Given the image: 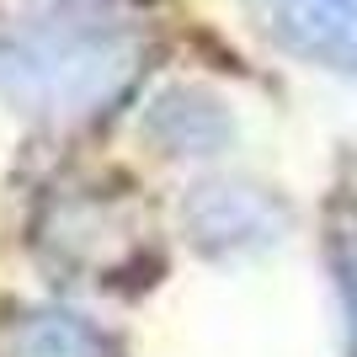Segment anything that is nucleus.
Instances as JSON below:
<instances>
[{
  "instance_id": "f257e3e1",
  "label": "nucleus",
  "mask_w": 357,
  "mask_h": 357,
  "mask_svg": "<svg viewBox=\"0 0 357 357\" xmlns=\"http://www.w3.org/2000/svg\"><path fill=\"white\" fill-rule=\"evenodd\" d=\"M278 16L304 54L357 70V0H278Z\"/></svg>"
},
{
  "instance_id": "f03ea898",
  "label": "nucleus",
  "mask_w": 357,
  "mask_h": 357,
  "mask_svg": "<svg viewBox=\"0 0 357 357\" xmlns=\"http://www.w3.org/2000/svg\"><path fill=\"white\" fill-rule=\"evenodd\" d=\"M0 357H112V342L75 314H11L0 326Z\"/></svg>"
},
{
  "instance_id": "7ed1b4c3",
  "label": "nucleus",
  "mask_w": 357,
  "mask_h": 357,
  "mask_svg": "<svg viewBox=\"0 0 357 357\" xmlns=\"http://www.w3.org/2000/svg\"><path fill=\"white\" fill-rule=\"evenodd\" d=\"M336 283H342V298H347V314H352V357H357V219L336 224Z\"/></svg>"
}]
</instances>
